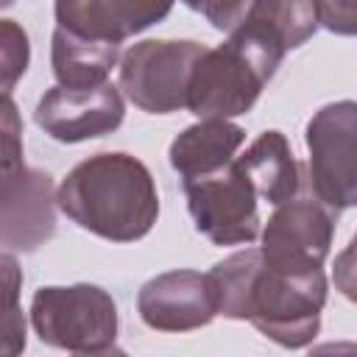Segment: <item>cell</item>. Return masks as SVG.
Segmentation results:
<instances>
[{
	"instance_id": "cell-1",
	"label": "cell",
	"mask_w": 357,
	"mask_h": 357,
	"mask_svg": "<svg viewBox=\"0 0 357 357\" xmlns=\"http://www.w3.org/2000/svg\"><path fill=\"white\" fill-rule=\"evenodd\" d=\"M56 198L73 223L112 243L145 237L159 218L153 176L128 153H95L78 162L64 176Z\"/></svg>"
},
{
	"instance_id": "cell-2",
	"label": "cell",
	"mask_w": 357,
	"mask_h": 357,
	"mask_svg": "<svg viewBox=\"0 0 357 357\" xmlns=\"http://www.w3.org/2000/svg\"><path fill=\"white\" fill-rule=\"evenodd\" d=\"M284 53L259 33L234 25L229 39L218 47H206L192 67L187 109L201 117H237L245 114L262 86L273 78Z\"/></svg>"
},
{
	"instance_id": "cell-3",
	"label": "cell",
	"mask_w": 357,
	"mask_h": 357,
	"mask_svg": "<svg viewBox=\"0 0 357 357\" xmlns=\"http://www.w3.org/2000/svg\"><path fill=\"white\" fill-rule=\"evenodd\" d=\"M326 304L324 268H279L262 265L248 293V315L268 340L284 349L307 346L321 329V310Z\"/></svg>"
},
{
	"instance_id": "cell-4",
	"label": "cell",
	"mask_w": 357,
	"mask_h": 357,
	"mask_svg": "<svg viewBox=\"0 0 357 357\" xmlns=\"http://www.w3.org/2000/svg\"><path fill=\"white\" fill-rule=\"evenodd\" d=\"M31 324L42 343L75 354H103L117 343V307L98 284L39 287Z\"/></svg>"
},
{
	"instance_id": "cell-5",
	"label": "cell",
	"mask_w": 357,
	"mask_h": 357,
	"mask_svg": "<svg viewBox=\"0 0 357 357\" xmlns=\"http://www.w3.org/2000/svg\"><path fill=\"white\" fill-rule=\"evenodd\" d=\"M206 47L192 39H145L120 59V89L148 114L187 109L192 67Z\"/></svg>"
},
{
	"instance_id": "cell-6",
	"label": "cell",
	"mask_w": 357,
	"mask_h": 357,
	"mask_svg": "<svg viewBox=\"0 0 357 357\" xmlns=\"http://www.w3.org/2000/svg\"><path fill=\"white\" fill-rule=\"evenodd\" d=\"M310 190L335 212L357 206V103L321 106L307 123Z\"/></svg>"
},
{
	"instance_id": "cell-7",
	"label": "cell",
	"mask_w": 357,
	"mask_h": 357,
	"mask_svg": "<svg viewBox=\"0 0 357 357\" xmlns=\"http://www.w3.org/2000/svg\"><path fill=\"white\" fill-rule=\"evenodd\" d=\"M184 195L195 229L215 245H240L259 237L257 190L237 159L209 176L187 178Z\"/></svg>"
},
{
	"instance_id": "cell-8",
	"label": "cell",
	"mask_w": 357,
	"mask_h": 357,
	"mask_svg": "<svg viewBox=\"0 0 357 357\" xmlns=\"http://www.w3.org/2000/svg\"><path fill=\"white\" fill-rule=\"evenodd\" d=\"M337 212L312 190L276 204L262 231V257L279 268H324Z\"/></svg>"
},
{
	"instance_id": "cell-9",
	"label": "cell",
	"mask_w": 357,
	"mask_h": 357,
	"mask_svg": "<svg viewBox=\"0 0 357 357\" xmlns=\"http://www.w3.org/2000/svg\"><path fill=\"white\" fill-rule=\"evenodd\" d=\"M126 106L120 89L109 81L89 89L53 86L47 89L33 112L36 126L59 142H84L103 137L123 123Z\"/></svg>"
},
{
	"instance_id": "cell-10",
	"label": "cell",
	"mask_w": 357,
	"mask_h": 357,
	"mask_svg": "<svg viewBox=\"0 0 357 357\" xmlns=\"http://www.w3.org/2000/svg\"><path fill=\"white\" fill-rule=\"evenodd\" d=\"M145 326L156 332H190L206 326L218 315L209 273L167 271L148 279L137 296Z\"/></svg>"
},
{
	"instance_id": "cell-11",
	"label": "cell",
	"mask_w": 357,
	"mask_h": 357,
	"mask_svg": "<svg viewBox=\"0 0 357 357\" xmlns=\"http://www.w3.org/2000/svg\"><path fill=\"white\" fill-rule=\"evenodd\" d=\"M53 181L47 173L17 165L3 170V245L6 251H36L56 231Z\"/></svg>"
},
{
	"instance_id": "cell-12",
	"label": "cell",
	"mask_w": 357,
	"mask_h": 357,
	"mask_svg": "<svg viewBox=\"0 0 357 357\" xmlns=\"http://www.w3.org/2000/svg\"><path fill=\"white\" fill-rule=\"evenodd\" d=\"M173 0H56L61 28L100 42H123L165 20Z\"/></svg>"
},
{
	"instance_id": "cell-13",
	"label": "cell",
	"mask_w": 357,
	"mask_h": 357,
	"mask_svg": "<svg viewBox=\"0 0 357 357\" xmlns=\"http://www.w3.org/2000/svg\"><path fill=\"white\" fill-rule=\"evenodd\" d=\"M245 142V131L229 120L209 117L190 128H184L170 142V165L176 173H181V181L201 178L209 173H218L229 167Z\"/></svg>"
},
{
	"instance_id": "cell-14",
	"label": "cell",
	"mask_w": 357,
	"mask_h": 357,
	"mask_svg": "<svg viewBox=\"0 0 357 357\" xmlns=\"http://www.w3.org/2000/svg\"><path fill=\"white\" fill-rule=\"evenodd\" d=\"M237 165L254 184L257 195L273 206L301 192V165L282 131H262L248 151L237 156Z\"/></svg>"
},
{
	"instance_id": "cell-15",
	"label": "cell",
	"mask_w": 357,
	"mask_h": 357,
	"mask_svg": "<svg viewBox=\"0 0 357 357\" xmlns=\"http://www.w3.org/2000/svg\"><path fill=\"white\" fill-rule=\"evenodd\" d=\"M117 59H120L117 42L86 39L61 25H56V31H53L50 64H53V75L61 86H73V89L100 86V84H106Z\"/></svg>"
},
{
	"instance_id": "cell-16",
	"label": "cell",
	"mask_w": 357,
	"mask_h": 357,
	"mask_svg": "<svg viewBox=\"0 0 357 357\" xmlns=\"http://www.w3.org/2000/svg\"><path fill=\"white\" fill-rule=\"evenodd\" d=\"M243 20L268 33L284 50L304 45L318 28L312 0H251Z\"/></svg>"
},
{
	"instance_id": "cell-17",
	"label": "cell",
	"mask_w": 357,
	"mask_h": 357,
	"mask_svg": "<svg viewBox=\"0 0 357 357\" xmlns=\"http://www.w3.org/2000/svg\"><path fill=\"white\" fill-rule=\"evenodd\" d=\"M262 265V248H245L223 262H218L209 271L218 315L231 318V321H245L248 315V293L254 284V276Z\"/></svg>"
},
{
	"instance_id": "cell-18",
	"label": "cell",
	"mask_w": 357,
	"mask_h": 357,
	"mask_svg": "<svg viewBox=\"0 0 357 357\" xmlns=\"http://www.w3.org/2000/svg\"><path fill=\"white\" fill-rule=\"evenodd\" d=\"M0 265H3V354L11 357L25 349V321H22V312L17 304L22 276H20V268L11 257V251L3 254Z\"/></svg>"
},
{
	"instance_id": "cell-19",
	"label": "cell",
	"mask_w": 357,
	"mask_h": 357,
	"mask_svg": "<svg viewBox=\"0 0 357 357\" xmlns=\"http://www.w3.org/2000/svg\"><path fill=\"white\" fill-rule=\"evenodd\" d=\"M31 59L28 47V33L14 22L3 20L0 22V64H3V95H11L17 78L25 73Z\"/></svg>"
},
{
	"instance_id": "cell-20",
	"label": "cell",
	"mask_w": 357,
	"mask_h": 357,
	"mask_svg": "<svg viewBox=\"0 0 357 357\" xmlns=\"http://www.w3.org/2000/svg\"><path fill=\"white\" fill-rule=\"evenodd\" d=\"M318 25L337 36H357V0H312Z\"/></svg>"
},
{
	"instance_id": "cell-21",
	"label": "cell",
	"mask_w": 357,
	"mask_h": 357,
	"mask_svg": "<svg viewBox=\"0 0 357 357\" xmlns=\"http://www.w3.org/2000/svg\"><path fill=\"white\" fill-rule=\"evenodd\" d=\"M187 8L204 14L212 28L218 31H231L248 11V3L251 0H181Z\"/></svg>"
},
{
	"instance_id": "cell-22",
	"label": "cell",
	"mask_w": 357,
	"mask_h": 357,
	"mask_svg": "<svg viewBox=\"0 0 357 357\" xmlns=\"http://www.w3.org/2000/svg\"><path fill=\"white\" fill-rule=\"evenodd\" d=\"M22 126L17 117V106L11 100V95H3V170H11L17 165H22Z\"/></svg>"
},
{
	"instance_id": "cell-23",
	"label": "cell",
	"mask_w": 357,
	"mask_h": 357,
	"mask_svg": "<svg viewBox=\"0 0 357 357\" xmlns=\"http://www.w3.org/2000/svg\"><path fill=\"white\" fill-rule=\"evenodd\" d=\"M335 287L357 304V251L351 245H346L337 257H335V271H332Z\"/></svg>"
},
{
	"instance_id": "cell-24",
	"label": "cell",
	"mask_w": 357,
	"mask_h": 357,
	"mask_svg": "<svg viewBox=\"0 0 357 357\" xmlns=\"http://www.w3.org/2000/svg\"><path fill=\"white\" fill-rule=\"evenodd\" d=\"M349 245H351V248H354V251H357V234H354V237H351V243H349Z\"/></svg>"
}]
</instances>
